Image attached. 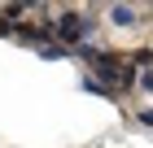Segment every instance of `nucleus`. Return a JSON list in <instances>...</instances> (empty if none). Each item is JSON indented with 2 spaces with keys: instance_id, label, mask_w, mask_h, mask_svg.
<instances>
[{
  "instance_id": "20e7f679",
  "label": "nucleus",
  "mask_w": 153,
  "mask_h": 148,
  "mask_svg": "<svg viewBox=\"0 0 153 148\" xmlns=\"http://www.w3.org/2000/svg\"><path fill=\"white\" fill-rule=\"evenodd\" d=\"M39 57H44V61H66V57H70V48L53 39V44H44V48H39Z\"/></svg>"
},
{
  "instance_id": "39448f33",
  "label": "nucleus",
  "mask_w": 153,
  "mask_h": 148,
  "mask_svg": "<svg viewBox=\"0 0 153 148\" xmlns=\"http://www.w3.org/2000/svg\"><path fill=\"white\" fill-rule=\"evenodd\" d=\"M136 87H140V91H153V66H149V70H140V74H136Z\"/></svg>"
},
{
  "instance_id": "423d86ee",
  "label": "nucleus",
  "mask_w": 153,
  "mask_h": 148,
  "mask_svg": "<svg viewBox=\"0 0 153 148\" xmlns=\"http://www.w3.org/2000/svg\"><path fill=\"white\" fill-rule=\"evenodd\" d=\"M136 126H144V131H153V109H140V113H136Z\"/></svg>"
},
{
  "instance_id": "f03ea898",
  "label": "nucleus",
  "mask_w": 153,
  "mask_h": 148,
  "mask_svg": "<svg viewBox=\"0 0 153 148\" xmlns=\"http://www.w3.org/2000/svg\"><path fill=\"white\" fill-rule=\"evenodd\" d=\"M109 22H114V26H136V22H140V9H136V4H109Z\"/></svg>"
},
{
  "instance_id": "0eeeda50",
  "label": "nucleus",
  "mask_w": 153,
  "mask_h": 148,
  "mask_svg": "<svg viewBox=\"0 0 153 148\" xmlns=\"http://www.w3.org/2000/svg\"><path fill=\"white\" fill-rule=\"evenodd\" d=\"M13 31H18V26H13V22H4V18H0V39H9Z\"/></svg>"
},
{
  "instance_id": "f257e3e1",
  "label": "nucleus",
  "mask_w": 153,
  "mask_h": 148,
  "mask_svg": "<svg viewBox=\"0 0 153 148\" xmlns=\"http://www.w3.org/2000/svg\"><path fill=\"white\" fill-rule=\"evenodd\" d=\"M96 26V13H79V9H61L57 18H53V39L66 48H79L83 39H88V31Z\"/></svg>"
},
{
  "instance_id": "7ed1b4c3",
  "label": "nucleus",
  "mask_w": 153,
  "mask_h": 148,
  "mask_svg": "<svg viewBox=\"0 0 153 148\" xmlns=\"http://www.w3.org/2000/svg\"><path fill=\"white\" fill-rule=\"evenodd\" d=\"M83 91H88V96H105V100H118V91L114 87H105V83H101V79H92V74H83Z\"/></svg>"
}]
</instances>
